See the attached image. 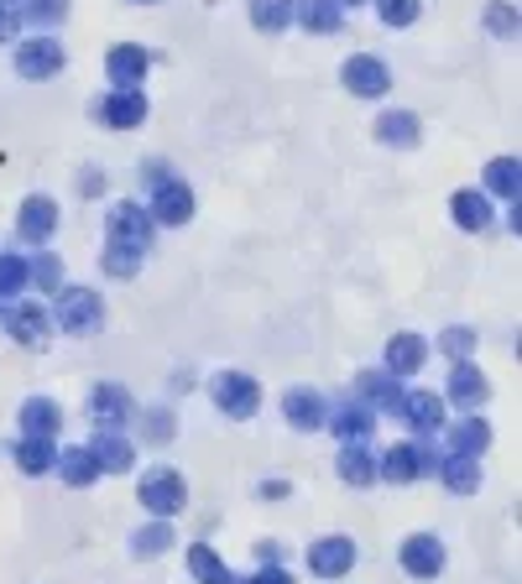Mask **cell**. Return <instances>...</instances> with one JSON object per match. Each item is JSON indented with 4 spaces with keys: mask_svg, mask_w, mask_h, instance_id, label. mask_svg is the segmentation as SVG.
<instances>
[{
    "mask_svg": "<svg viewBox=\"0 0 522 584\" xmlns=\"http://www.w3.org/2000/svg\"><path fill=\"white\" fill-rule=\"evenodd\" d=\"M58 324L69 329V334H95L105 324V303H99L95 287H58Z\"/></svg>",
    "mask_w": 522,
    "mask_h": 584,
    "instance_id": "obj_1",
    "label": "cell"
},
{
    "mask_svg": "<svg viewBox=\"0 0 522 584\" xmlns=\"http://www.w3.org/2000/svg\"><path fill=\"white\" fill-rule=\"evenodd\" d=\"M137 501H142L146 512H157V516H173V512H183V501H189V486H183V475L178 469H146L142 475V491H137Z\"/></svg>",
    "mask_w": 522,
    "mask_h": 584,
    "instance_id": "obj_2",
    "label": "cell"
},
{
    "mask_svg": "<svg viewBox=\"0 0 522 584\" xmlns=\"http://www.w3.org/2000/svg\"><path fill=\"white\" fill-rule=\"evenodd\" d=\"M105 230H110V246H126V251H137L142 257L146 246H152V214L142 210V204H131V199H120L116 210H110V219H105Z\"/></svg>",
    "mask_w": 522,
    "mask_h": 584,
    "instance_id": "obj_3",
    "label": "cell"
},
{
    "mask_svg": "<svg viewBox=\"0 0 522 584\" xmlns=\"http://www.w3.org/2000/svg\"><path fill=\"white\" fill-rule=\"evenodd\" d=\"M152 225H189L193 219V188L167 172L163 183H152Z\"/></svg>",
    "mask_w": 522,
    "mask_h": 584,
    "instance_id": "obj_4",
    "label": "cell"
},
{
    "mask_svg": "<svg viewBox=\"0 0 522 584\" xmlns=\"http://www.w3.org/2000/svg\"><path fill=\"white\" fill-rule=\"evenodd\" d=\"M214 402H220V413H225V418H251V413H257V402H261V386L251 381V376H240V371H220L214 376Z\"/></svg>",
    "mask_w": 522,
    "mask_h": 584,
    "instance_id": "obj_5",
    "label": "cell"
},
{
    "mask_svg": "<svg viewBox=\"0 0 522 584\" xmlns=\"http://www.w3.org/2000/svg\"><path fill=\"white\" fill-rule=\"evenodd\" d=\"M340 84H345L351 94H360V99H377V94L392 90V73H387V63H381V58H371V52H356V58H345Z\"/></svg>",
    "mask_w": 522,
    "mask_h": 584,
    "instance_id": "obj_6",
    "label": "cell"
},
{
    "mask_svg": "<svg viewBox=\"0 0 522 584\" xmlns=\"http://www.w3.org/2000/svg\"><path fill=\"white\" fill-rule=\"evenodd\" d=\"M428 454L424 444H392L387 454H381V465H377V475L381 480H392V486H413V480H424L428 475Z\"/></svg>",
    "mask_w": 522,
    "mask_h": 584,
    "instance_id": "obj_7",
    "label": "cell"
},
{
    "mask_svg": "<svg viewBox=\"0 0 522 584\" xmlns=\"http://www.w3.org/2000/svg\"><path fill=\"white\" fill-rule=\"evenodd\" d=\"M63 69V43H52V37H32V43H16V73L22 79H52V73Z\"/></svg>",
    "mask_w": 522,
    "mask_h": 584,
    "instance_id": "obj_8",
    "label": "cell"
},
{
    "mask_svg": "<svg viewBox=\"0 0 522 584\" xmlns=\"http://www.w3.org/2000/svg\"><path fill=\"white\" fill-rule=\"evenodd\" d=\"M95 116L105 120V126H116V131H137L146 120V94L142 90H110L95 105Z\"/></svg>",
    "mask_w": 522,
    "mask_h": 584,
    "instance_id": "obj_9",
    "label": "cell"
},
{
    "mask_svg": "<svg viewBox=\"0 0 522 584\" xmlns=\"http://www.w3.org/2000/svg\"><path fill=\"white\" fill-rule=\"evenodd\" d=\"M146 69H152V52L137 47V43L110 47V58H105V73H110V84H116V90H142Z\"/></svg>",
    "mask_w": 522,
    "mask_h": 584,
    "instance_id": "obj_10",
    "label": "cell"
},
{
    "mask_svg": "<svg viewBox=\"0 0 522 584\" xmlns=\"http://www.w3.org/2000/svg\"><path fill=\"white\" fill-rule=\"evenodd\" d=\"M90 407H95V422L105 428V433H116V428H126V422L137 418V402H131V392H126V386H116V381L95 386Z\"/></svg>",
    "mask_w": 522,
    "mask_h": 584,
    "instance_id": "obj_11",
    "label": "cell"
},
{
    "mask_svg": "<svg viewBox=\"0 0 522 584\" xmlns=\"http://www.w3.org/2000/svg\"><path fill=\"white\" fill-rule=\"evenodd\" d=\"M5 329H11L16 345H48V308L22 298V303L5 308Z\"/></svg>",
    "mask_w": 522,
    "mask_h": 584,
    "instance_id": "obj_12",
    "label": "cell"
},
{
    "mask_svg": "<svg viewBox=\"0 0 522 584\" xmlns=\"http://www.w3.org/2000/svg\"><path fill=\"white\" fill-rule=\"evenodd\" d=\"M351 563H356V543L351 538H324L309 548V569L313 574H324V580H340V574H351Z\"/></svg>",
    "mask_w": 522,
    "mask_h": 584,
    "instance_id": "obj_13",
    "label": "cell"
},
{
    "mask_svg": "<svg viewBox=\"0 0 522 584\" xmlns=\"http://www.w3.org/2000/svg\"><path fill=\"white\" fill-rule=\"evenodd\" d=\"M450 219L460 225V230H491L497 210H491V199H486L481 188H460V193L450 199Z\"/></svg>",
    "mask_w": 522,
    "mask_h": 584,
    "instance_id": "obj_14",
    "label": "cell"
},
{
    "mask_svg": "<svg viewBox=\"0 0 522 584\" xmlns=\"http://www.w3.org/2000/svg\"><path fill=\"white\" fill-rule=\"evenodd\" d=\"M293 22L304 32H313V37H334L345 26V11L334 0H293Z\"/></svg>",
    "mask_w": 522,
    "mask_h": 584,
    "instance_id": "obj_15",
    "label": "cell"
},
{
    "mask_svg": "<svg viewBox=\"0 0 522 584\" xmlns=\"http://www.w3.org/2000/svg\"><path fill=\"white\" fill-rule=\"evenodd\" d=\"M324 397L319 392H309V386H293V392H283V418L293 422V428H304V433H313V428H324Z\"/></svg>",
    "mask_w": 522,
    "mask_h": 584,
    "instance_id": "obj_16",
    "label": "cell"
},
{
    "mask_svg": "<svg viewBox=\"0 0 522 584\" xmlns=\"http://www.w3.org/2000/svg\"><path fill=\"white\" fill-rule=\"evenodd\" d=\"M52 230H58V204H52V199H43V193H37V199H26L22 219H16V235H22V240H32V246H43Z\"/></svg>",
    "mask_w": 522,
    "mask_h": 584,
    "instance_id": "obj_17",
    "label": "cell"
},
{
    "mask_svg": "<svg viewBox=\"0 0 522 584\" xmlns=\"http://www.w3.org/2000/svg\"><path fill=\"white\" fill-rule=\"evenodd\" d=\"M403 569H407V574H418V580H434V574L444 569V543L428 538V533L407 538L403 543Z\"/></svg>",
    "mask_w": 522,
    "mask_h": 584,
    "instance_id": "obj_18",
    "label": "cell"
},
{
    "mask_svg": "<svg viewBox=\"0 0 522 584\" xmlns=\"http://www.w3.org/2000/svg\"><path fill=\"white\" fill-rule=\"evenodd\" d=\"M90 460H95L99 475H126V469L137 465V449H131V439H120V433H99L95 444H90Z\"/></svg>",
    "mask_w": 522,
    "mask_h": 584,
    "instance_id": "obj_19",
    "label": "cell"
},
{
    "mask_svg": "<svg viewBox=\"0 0 522 584\" xmlns=\"http://www.w3.org/2000/svg\"><path fill=\"white\" fill-rule=\"evenodd\" d=\"M324 422H330V428L340 433V439H345V444H371V428H377L371 407H356V402H345V407L324 413Z\"/></svg>",
    "mask_w": 522,
    "mask_h": 584,
    "instance_id": "obj_20",
    "label": "cell"
},
{
    "mask_svg": "<svg viewBox=\"0 0 522 584\" xmlns=\"http://www.w3.org/2000/svg\"><path fill=\"white\" fill-rule=\"evenodd\" d=\"M424 360H428V345L418 339V334H398L392 345H387V376H418L424 371Z\"/></svg>",
    "mask_w": 522,
    "mask_h": 584,
    "instance_id": "obj_21",
    "label": "cell"
},
{
    "mask_svg": "<svg viewBox=\"0 0 522 584\" xmlns=\"http://www.w3.org/2000/svg\"><path fill=\"white\" fill-rule=\"evenodd\" d=\"M398 413H403V422H413L418 433H434V428L444 422V402L434 397V392H407V397H398Z\"/></svg>",
    "mask_w": 522,
    "mask_h": 584,
    "instance_id": "obj_22",
    "label": "cell"
},
{
    "mask_svg": "<svg viewBox=\"0 0 522 584\" xmlns=\"http://www.w3.org/2000/svg\"><path fill=\"white\" fill-rule=\"evenodd\" d=\"M22 428H26V439H52L63 428V407L52 397H32L22 407Z\"/></svg>",
    "mask_w": 522,
    "mask_h": 584,
    "instance_id": "obj_23",
    "label": "cell"
},
{
    "mask_svg": "<svg viewBox=\"0 0 522 584\" xmlns=\"http://www.w3.org/2000/svg\"><path fill=\"white\" fill-rule=\"evenodd\" d=\"M450 397L460 402V407H481V402L491 397V381L475 371L471 360H460V366L450 371Z\"/></svg>",
    "mask_w": 522,
    "mask_h": 584,
    "instance_id": "obj_24",
    "label": "cell"
},
{
    "mask_svg": "<svg viewBox=\"0 0 522 584\" xmlns=\"http://www.w3.org/2000/svg\"><path fill=\"white\" fill-rule=\"evenodd\" d=\"M340 480L345 486H371L377 480V454L366 444H345L340 449Z\"/></svg>",
    "mask_w": 522,
    "mask_h": 584,
    "instance_id": "obj_25",
    "label": "cell"
},
{
    "mask_svg": "<svg viewBox=\"0 0 522 584\" xmlns=\"http://www.w3.org/2000/svg\"><path fill=\"white\" fill-rule=\"evenodd\" d=\"M377 141L381 146H418V116L413 110H387L377 120Z\"/></svg>",
    "mask_w": 522,
    "mask_h": 584,
    "instance_id": "obj_26",
    "label": "cell"
},
{
    "mask_svg": "<svg viewBox=\"0 0 522 584\" xmlns=\"http://www.w3.org/2000/svg\"><path fill=\"white\" fill-rule=\"evenodd\" d=\"M189 569H193V580L199 584H236V574L220 563V553H214L210 543H193L189 548Z\"/></svg>",
    "mask_w": 522,
    "mask_h": 584,
    "instance_id": "obj_27",
    "label": "cell"
},
{
    "mask_svg": "<svg viewBox=\"0 0 522 584\" xmlns=\"http://www.w3.org/2000/svg\"><path fill=\"white\" fill-rule=\"evenodd\" d=\"M518 188H522L518 157H497V163L486 167V199H491V193H497V199H518Z\"/></svg>",
    "mask_w": 522,
    "mask_h": 584,
    "instance_id": "obj_28",
    "label": "cell"
},
{
    "mask_svg": "<svg viewBox=\"0 0 522 584\" xmlns=\"http://www.w3.org/2000/svg\"><path fill=\"white\" fill-rule=\"evenodd\" d=\"M486 444H491V428H486L481 418H465L450 433V454H465V460H475V454H481Z\"/></svg>",
    "mask_w": 522,
    "mask_h": 584,
    "instance_id": "obj_29",
    "label": "cell"
},
{
    "mask_svg": "<svg viewBox=\"0 0 522 584\" xmlns=\"http://www.w3.org/2000/svg\"><path fill=\"white\" fill-rule=\"evenodd\" d=\"M58 277H63V266L52 251H32L26 257V287H43V293H58Z\"/></svg>",
    "mask_w": 522,
    "mask_h": 584,
    "instance_id": "obj_30",
    "label": "cell"
},
{
    "mask_svg": "<svg viewBox=\"0 0 522 584\" xmlns=\"http://www.w3.org/2000/svg\"><path fill=\"white\" fill-rule=\"evenodd\" d=\"M444 486H450L454 496H471L475 486H481V465L465 460V454H450V460H444Z\"/></svg>",
    "mask_w": 522,
    "mask_h": 584,
    "instance_id": "obj_31",
    "label": "cell"
},
{
    "mask_svg": "<svg viewBox=\"0 0 522 584\" xmlns=\"http://www.w3.org/2000/svg\"><path fill=\"white\" fill-rule=\"evenodd\" d=\"M251 22L261 32H287L293 26V0H251Z\"/></svg>",
    "mask_w": 522,
    "mask_h": 584,
    "instance_id": "obj_32",
    "label": "cell"
},
{
    "mask_svg": "<svg viewBox=\"0 0 522 584\" xmlns=\"http://www.w3.org/2000/svg\"><path fill=\"white\" fill-rule=\"evenodd\" d=\"M58 475H63L69 486H90L99 469H95V460H90V449H63V454H58Z\"/></svg>",
    "mask_w": 522,
    "mask_h": 584,
    "instance_id": "obj_33",
    "label": "cell"
},
{
    "mask_svg": "<svg viewBox=\"0 0 522 584\" xmlns=\"http://www.w3.org/2000/svg\"><path fill=\"white\" fill-rule=\"evenodd\" d=\"M360 397H371V402H381V407H398V376H387V371H360Z\"/></svg>",
    "mask_w": 522,
    "mask_h": 584,
    "instance_id": "obj_34",
    "label": "cell"
},
{
    "mask_svg": "<svg viewBox=\"0 0 522 584\" xmlns=\"http://www.w3.org/2000/svg\"><path fill=\"white\" fill-rule=\"evenodd\" d=\"M52 460H58V454H52L48 439H22V444H16V465H22L26 475H48Z\"/></svg>",
    "mask_w": 522,
    "mask_h": 584,
    "instance_id": "obj_35",
    "label": "cell"
},
{
    "mask_svg": "<svg viewBox=\"0 0 522 584\" xmlns=\"http://www.w3.org/2000/svg\"><path fill=\"white\" fill-rule=\"evenodd\" d=\"M11 293H26V257L22 251H5V257H0V298H11Z\"/></svg>",
    "mask_w": 522,
    "mask_h": 584,
    "instance_id": "obj_36",
    "label": "cell"
},
{
    "mask_svg": "<svg viewBox=\"0 0 522 584\" xmlns=\"http://www.w3.org/2000/svg\"><path fill=\"white\" fill-rule=\"evenodd\" d=\"M167 548H173V527L167 522H152V527L137 533V559H152V553H167Z\"/></svg>",
    "mask_w": 522,
    "mask_h": 584,
    "instance_id": "obj_37",
    "label": "cell"
},
{
    "mask_svg": "<svg viewBox=\"0 0 522 584\" xmlns=\"http://www.w3.org/2000/svg\"><path fill=\"white\" fill-rule=\"evenodd\" d=\"M418 11H424L418 0H377V16L387 26H413L418 22Z\"/></svg>",
    "mask_w": 522,
    "mask_h": 584,
    "instance_id": "obj_38",
    "label": "cell"
},
{
    "mask_svg": "<svg viewBox=\"0 0 522 584\" xmlns=\"http://www.w3.org/2000/svg\"><path fill=\"white\" fill-rule=\"evenodd\" d=\"M22 16H32V22H43V26H58L69 16V0H26Z\"/></svg>",
    "mask_w": 522,
    "mask_h": 584,
    "instance_id": "obj_39",
    "label": "cell"
},
{
    "mask_svg": "<svg viewBox=\"0 0 522 584\" xmlns=\"http://www.w3.org/2000/svg\"><path fill=\"white\" fill-rule=\"evenodd\" d=\"M137 266H142V257L126 251V246H110V251H105V272H110V277H137Z\"/></svg>",
    "mask_w": 522,
    "mask_h": 584,
    "instance_id": "obj_40",
    "label": "cell"
},
{
    "mask_svg": "<svg viewBox=\"0 0 522 584\" xmlns=\"http://www.w3.org/2000/svg\"><path fill=\"white\" fill-rule=\"evenodd\" d=\"M439 350L454 355V360H471V350H475V329H444Z\"/></svg>",
    "mask_w": 522,
    "mask_h": 584,
    "instance_id": "obj_41",
    "label": "cell"
},
{
    "mask_svg": "<svg viewBox=\"0 0 522 584\" xmlns=\"http://www.w3.org/2000/svg\"><path fill=\"white\" fill-rule=\"evenodd\" d=\"M142 439L146 444H167L173 439V413H142Z\"/></svg>",
    "mask_w": 522,
    "mask_h": 584,
    "instance_id": "obj_42",
    "label": "cell"
},
{
    "mask_svg": "<svg viewBox=\"0 0 522 584\" xmlns=\"http://www.w3.org/2000/svg\"><path fill=\"white\" fill-rule=\"evenodd\" d=\"M486 26H491L497 37H512V32H518V11H512L507 0H497V5L486 11Z\"/></svg>",
    "mask_w": 522,
    "mask_h": 584,
    "instance_id": "obj_43",
    "label": "cell"
},
{
    "mask_svg": "<svg viewBox=\"0 0 522 584\" xmlns=\"http://www.w3.org/2000/svg\"><path fill=\"white\" fill-rule=\"evenodd\" d=\"M16 32H22V5L0 0V43H16Z\"/></svg>",
    "mask_w": 522,
    "mask_h": 584,
    "instance_id": "obj_44",
    "label": "cell"
},
{
    "mask_svg": "<svg viewBox=\"0 0 522 584\" xmlns=\"http://www.w3.org/2000/svg\"><path fill=\"white\" fill-rule=\"evenodd\" d=\"M251 584H293V574H287V569H277V563H266Z\"/></svg>",
    "mask_w": 522,
    "mask_h": 584,
    "instance_id": "obj_45",
    "label": "cell"
},
{
    "mask_svg": "<svg viewBox=\"0 0 522 584\" xmlns=\"http://www.w3.org/2000/svg\"><path fill=\"white\" fill-rule=\"evenodd\" d=\"M334 5H340V11H345V5H360V0H334Z\"/></svg>",
    "mask_w": 522,
    "mask_h": 584,
    "instance_id": "obj_46",
    "label": "cell"
},
{
    "mask_svg": "<svg viewBox=\"0 0 522 584\" xmlns=\"http://www.w3.org/2000/svg\"><path fill=\"white\" fill-rule=\"evenodd\" d=\"M137 5H152V0H137Z\"/></svg>",
    "mask_w": 522,
    "mask_h": 584,
    "instance_id": "obj_47",
    "label": "cell"
}]
</instances>
